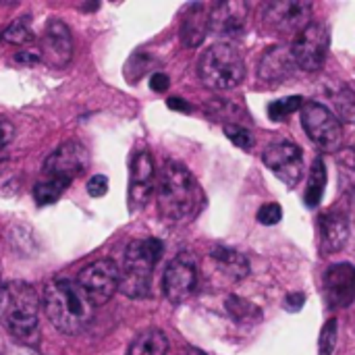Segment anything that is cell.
Returning <instances> with one entry per match:
<instances>
[{
	"instance_id": "1",
	"label": "cell",
	"mask_w": 355,
	"mask_h": 355,
	"mask_svg": "<svg viewBox=\"0 0 355 355\" xmlns=\"http://www.w3.org/2000/svg\"><path fill=\"white\" fill-rule=\"evenodd\" d=\"M156 204L164 220L189 223L204 208V191L193 173L177 160H166L156 177Z\"/></svg>"
},
{
	"instance_id": "2",
	"label": "cell",
	"mask_w": 355,
	"mask_h": 355,
	"mask_svg": "<svg viewBox=\"0 0 355 355\" xmlns=\"http://www.w3.org/2000/svg\"><path fill=\"white\" fill-rule=\"evenodd\" d=\"M44 310L48 320L62 335H79L94 316V306L77 281L54 279L44 289Z\"/></svg>"
},
{
	"instance_id": "3",
	"label": "cell",
	"mask_w": 355,
	"mask_h": 355,
	"mask_svg": "<svg viewBox=\"0 0 355 355\" xmlns=\"http://www.w3.org/2000/svg\"><path fill=\"white\" fill-rule=\"evenodd\" d=\"M0 324L19 341L35 343L40 327V297L23 281L2 283L0 289Z\"/></svg>"
},
{
	"instance_id": "4",
	"label": "cell",
	"mask_w": 355,
	"mask_h": 355,
	"mask_svg": "<svg viewBox=\"0 0 355 355\" xmlns=\"http://www.w3.org/2000/svg\"><path fill=\"white\" fill-rule=\"evenodd\" d=\"M164 254L160 239H137L129 243L119 277V291L131 300H144L152 289V272Z\"/></svg>"
},
{
	"instance_id": "5",
	"label": "cell",
	"mask_w": 355,
	"mask_h": 355,
	"mask_svg": "<svg viewBox=\"0 0 355 355\" xmlns=\"http://www.w3.org/2000/svg\"><path fill=\"white\" fill-rule=\"evenodd\" d=\"M198 75L210 89H233L245 77V62L233 44L216 42L200 56Z\"/></svg>"
},
{
	"instance_id": "6",
	"label": "cell",
	"mask_w": 355,
	"mask_h": 355,
	"mask_svg": "<svg viewBox=\"0 0 355 355\" xmlns=\"http://www.w3.org/2000/svg\"><path fill=\"white\" fill-rule=\"evenodd\" d=\"M302 127L308 137L324 152H337L343 141V127L335 112L320 102H304L302 110Z\"/></svg>"
},
{
	"instance_id": "7",
	"label": "cell",
	"mask_w": 355,
	"mask_h": 355,
	"mask_svg": "<svg viewBox=\"0 0 355 355\" xmlns=\"http://www.w3.org/2000/svg\"><path fill=\"white\" fill-rule=\"evenodd\" d=\"M312 2L306 0H279L268 2L262 10V23L270 33L297 35L312 21Z\"/></svg>"
},
{
	"instance_id": "8",
	"label": "cell",
	"mask_w": 355,
	"mask_h": 355,
	"mask_svg": "<svg viewBox=\"0 0 355 355\" xmlns=\"http://www.w3.org/2000/svg\"><path fill=\"white\" fill-rule=\"evenodd\" d=\"M119 277H121V268L116 266V262L102 258V260L87 264L79 272L77 285L83 289L92 306L98 308V306H104L119 291Z\"/></svg>"
},
{
	"instance_id": "9",
	"label": "cell",
	"mask_w": 355,
	"mask_h": 355,
	"mask_svg": "<svg viewBox=\"0 0 355 355\" xmlns=\"http://www.w3.org/2000/svg\"><path fill=\"white\" fill-rule=\"evenodd\" d=\"M329 44H331L329 29L322 23H310L293 37L289 50L300 69L318 71L327 60Z\"/></svg>"
},
{
	"instance_id": "10",
	"label": "cell",
	"mask_w": 355,
	"mask_h": 355,
	"mask_svg": "<svg viewBox=\"0 0 355 355\" xmlns=\"http://www.w3.org/2000/svg\"><path fill=\"white\" fill-rule=\"evenodd\" d=\"M262 160L287 187H295L304 177V150L293 141L281 139L266 146Z\"/></svg>"
},
{
	"instance_id": "11",
	"label": "cell",
	"mask_w": 355,
	"mask_h": 355,
	"mask_svg": "<svg viewBox=\"0 0 355 355\" xmlns=\"http://www.w3.org/2000/svg\"><path fill=\"white\" fill-rule=\"evenodd\" d=\"M89 166V152L79 141H67L58 146L44 162L46 179H58L71 185L73 179L83 175Z\"/></svg>"
},
{
	"instance_id": "12",
	"label": "cell",
	"mask_w": 355,
	"mask_h": 355,
	"mask_svg": "<svg viewBox=\"0 0 355 355\" xmlns=\"http://www.w3.org/2000/svg\"><path fill=\"white\" fill-rule=\"evenodd\" d=\"M198 287V266L191 254H179L164 270L162 289L171 304L187 302Z\"/></svg>"
},
{
	"instance_id": "13",
	"label": "cell",
	"mask_w": 355,
	"mask_h": 355,
	"mask_svg": "<svg viewBox=\"0 0 355 355\" xmlns=\"http://www.w3.org/2000/svg\"><path fill=\"white\" fill-rule=\"evenodd\" d=\"M73 35L71 29L64 21L60 19H50L44 25V33L40 37V58L56 69H62L71 62L73 58Z\"/></svg>"
},
{
	"instance_id": "14",
	"label": "cell",
	"mask_w": 355,
	"mask_h": 355,
	"mask_svg": "<svg viewBox=\"0 0 355 355\" xmlns=\"http://www.w3.org/2000/svg\"><path fill=\"white\" fill-rule=\"evenodd\" d=\"M245 19H248V4L239 0L220 2L210 10V23L208 33L214 37H220L229 44V40H237L245 31Z\"/></svg>"
},
{
	"instance_id": "15",
	"label": "cell",
	"mask_w": 355,
	"mask_h": 355,
	"mask_svg": "<svg viewBox=\"0 0 355 355\" xmlns=\"http://www.w3.org/2000/svg\"><path fill=\"white\" fill-rule=\"evenodd\" d=\"M156 189V171L154 160L148 150H139L131 160L129 177V210H139L148 204Z\"/></svg>"
},
{
	"instance_id": "16",
	"label": "cell",
	"mask_w": 355,
	"mask_h": 355,
	"mask_svg": "<svg viewBox=\"0 0 355 355\" xmlns=\"http://www.w3.org/2000/svg\"><path fill=\"white\" fill-rule=\"evenodd\" d=\"M324 297L329 308L339 310L355 300V266L349 262L333 264L324 272Z\"/></svg>"
},
{
	"instance_id": "17",
	"label": "cell",
	"mask_w": 355,
	"mask_h": 355,
	"mask_svg": "<svg viewBox=\"0 0 355 355\" xmlns=\"http://www.w3.org/2000/svg\"><path fill=\"white\" fill-rule=\"evenodd\" d=\"M295 60L291 56V50L289 48H283V46H270L262 58H260V64H258V77L264 81V83H272V85H279L283 81H287L293 71H295Z\"/></svg>"
},
{
	"instance_id": "18",
	"label": "cell",
	"mask_w": 355,
	"mask_h": 355,
	"mask_svg": "<svg viewBox=\"0 0 355 355\" xmlns=\"http://www.w3.org/2000/svg\"><path fill=\"white\" fill-rule=\"evenodd\" d=\"M318 233H320V248L324 254L341 252L349 239V220L343 212L329 210L318 218Z\"/></svg>"
},
{
	"instance_id": "19",
	"label": "cell",
	"mask_w": 355,
	"mask_h": 355,
	"mask_svg": "<svg viewBox=\"0 0 355 355\" xmlns=\"http://www.w3.org/2000/svg\"><path fill=\"white\" fill-rule=\"evenodd\" d=\"M210 10L206 4H189L181 21V42L189 48H198L208 35Z\"/></svg>"
},
{
	"instance_id": "20",
	"label": "cell",
	"mask_w": 355,
	"mask_h": 355,
	"mask_svg": "<svg viewBox=\"0 0 355 355\" xmlns=\"http://www.w3.org/2000/svg\"><path fill=\"white\" fill-rule=\"evenodd\" d=\"M210 260H212L214 268L220 275H225L229 281H243L250 275L248 258L233 248H223V245L214 248L210 252Z\"/></svg>"
},
{
	"instance_id": "21",
	"label": "cell",
	"mask_w": 355,
	"mask_h": 355,
	"mask_svg": "<svg viewBox=\"0 0 355 355\" xmlns=\"http://www.w3.org/2000/svg\"><path fill=\"white\" fill-rule=\"evenodd\" d=\"M168 354V339L158 329H148L139 333L131 345L127 355H166Z\"/></svg>"
},
{
	"instance_id": "22",
	"label": "cell",
	"mask_w": 355,
	"mask_h": 355,
	"mask_svg": "<svg viewBox=\"0 0 355 355\" xmlns=\"http://www.w3.org/2000/svg\"><path fill=\"white\" fill-rule=\"evenodd\" d=\"M324 189H327V166H324V160L318 156L310 166L308 187H306V206L316 208L324 196Z\"/></svg>"
},
{
	"instance_id": "23",
	"label": "cell",
	"mask_w": 355,
	"mask_h": 355,
	"mask_svg": "<svg viewBox=\"0 0 355 355\" xmlns=\"http://www.w3.org/2000/svg\"><path fill=\"white\" fill-rule=\"evenodd\" d=\"M331 102L335 106V116L341 121L355 123V92L347 85H337L331 92Z\"/></svg>"
},
{
	"instance_id": "24",
	"label": "cell",
	"mask_w": 355,
	"mask_h": 355,
	"mask_svg": "<svg viewBox=\"0 0 355 355\" xmlns=\"http://www.w3.org/2000/svg\"><path fill=\"white\" fill-rule=\"evenodd\" d=\"M225 308H227L229 316L237 322H258L262 318V310L256 304H252L243 297H237V295L227 297Z\"/></svg>"
},
{
	"instance_id": "25",
	"label": "cell",
	"mask_w": 355,
	"mask_h": 355,
	"mask_svg": "<svg viewBox=\"0 0 355 355\" xmlns=\"http://www.w3.org/2000/svg\"><path fill=\"white\" fill-rule=\"evenodd\" d=\"M69 187V183L58 181V179H44L40 183L33 185V200L37 206H50L56 204L60 200V196L64 193V189Z\"/></svg>"
},
{
	"instance_id": "26",
	"label": "cell",
	"mask_w": 355,
	"mask_h": 355,
	"mask_svg": "<svg viewBox=\"0 0 355 355\" xmlns=\"http://www.w3.org/2000/svg\"><path fill=\"white\" fill-rule=\"evenodd\" d=\"M337 168L345 193L355 198V148H343L337 154Z\"/></svg>"
},
{
	"instance_id": "27",
	"label": "cell",
	"mask_w": 355,
	"mask_h": 355,
	"mask_svg": "<svg viewBox=\"0 0 355 355\" xmlns=\"http://www.w3.org/2000/svg\"><path fill=\"white\" fill-rule=\"evenodd\" d=\"M2 37H4L8 44H15V46L29 44V42L33 40V31H31V27H29V17L23 15V17H19L17 21H12V23L4 29Z\"/></svg>"
},
{
	"instance_id": "28",
	"label": "cell",
	"mask_w": 355,
	"mask_h": 355,
	"mask_svg": "<svg viewBox=\"0 0 355 355\" xmlns=\"http://www.w3.org/2000/svg\"><path fill=\"white\" fill-rule=\"evenodd\" d=\"M304 106V98L302 96H289V98H281L268 104V116L272 121H285L287 116H291V112L302 110Z\"/></svg>"
},
{
	"instance_id": "29",
	"label": "cell",
	"mask_w": 355,
	"mask_h": 355,
	"mask_svg": "<svg viewBox=\"0 0 355 355\" xmlns=\"http://www.w3.org/2000/svg\"><path fill=\"white\" fill-rule=\"evenodd\" d=\"M337 341H339V322L337 318H331L320 333L318 339V355H333L337 349Z\"/></svg>"
},
{
	"instance_id": "30",
	"label": "cell",
	"mask_w": 355,
	"mask_h": 355,
	"mask_svg": "<svg viewBox=\"0 0 355 355\" xmlns=\"http://www.w3.org/2000/svg\"><path fill=\"white\" fill-rule=\"evenodd\" d=\"M225 135L241 150H252L256 146V137L250 129H245L243 125L237 123H227L225 125Z\"/></svg>"
},
{
	"instance_id": "31",
	"label": "cell",
	"mask_w": 355,
	"mask_h": 355,
	"mask_svg": "<svg viewBox=\"0 0 355 355\" xmlns=\"http://www.w3.org/2000/svg\"><path fill=\"white\" fill-rule=\"evenodd\" d=\"M256 218H258L260 225L272 227V225L281 223V218H283V208H281V204H275V202L264 204V206L258 210V216H256Z\"/></svg>"
},
{
	"instance_id": "32",
	"label": "cell",
	"mask_w": 355,
	"mask_h": 355,
	"mask_svg": "<svg viewBox=\"0 0 355 355\" xmlns=\"http://www.w3.org/2000/svg\"><path fill=\"white\" fill-rule=\"evenodd\" d=\"M87 193L92 196V198H102V196H106V191H108V177L106 175H94L89 181H87Z\"/></svg>"
},
{
	"instance_id": "33",
	"label": "cell",
	"mask_w": 355,
	"mask_h": 355,
	"mask_svg": "<svg viewBox=\"0 0 355 355\" xmlns=\"http://www.w3.org/2000/svg\"><path fill=\"white\" fill-rule=\"evenodd\" d=\"M42 58H40V52L37 50H19L17 54H15V62L17 64H25V67H31V64H35V62H40Z\"/></svg>"
},
{
	"instance_id": "34",
	"label": "cell",
	"mask_w": 355,
	"mask_h": 355,
	"mask_svg": "<svg viewBox=\"0 0 355 355\" xmlns=\"http://www.w3.org/2000/svg\"><path fill=\"white\" fill-rule=\"evenodd\" d=\"M168 85H171V79H168L166 73H160V71H158V73H154V75L150 77V87H152L154 92H158V94L166 92Z\"/></svg>"
},
{
	"instance_id": "35",
	"label": "cell",
	"mask_w": 355,
	"mask_h": 355,
	"mask_svg": "<svg viewBox=\"0 0 355 355\" xmlns=\"http://www.w3.org/2000/svg\"><path fill=\"white\" fill-rule=\"evenodd\" d=\"M12 135H15V127L8 121L0 119V152L8 146V141L12 139Z\"/></svg>"
},
{
	"instance_id": "36",
	"label": "cell",
	"mask_w": 355,
	"mask_h": 355,
	"mask_svg": "<svg viewBox=\"0 0 355 355\" xmlns=\"http://www.w3.org/2000/svg\"><path fill=\"white\" fill-rule=\"evenodd\" d=\"M166 104H168V108H171V110H177V112H191V110H193V106H191L187 100L177 98V96L168 98V100H166Z\"/></svg>"
},
{
	"instance_id": "37",
	"label": "cell",
	"mask_w": 355,
	"mask_h": 355,
	"mask_svg": "<svg viewBox=\"0 0 355 355\" xmlns=\"http://www.w3.org/2000/svg\"><path fill=\"white\" fill-rule=\"evenodd\" d=\"M304 304H306V295H304V293H293V295L287 297L285 308H287L289 312H300V310L304 308Z\"/></svg>"
},
{
	"instance_id": "38",
	"label": "cell",
	"mask_w": 355,
	"mask_h": 355,
	"mask_svg": "<svg viewBox=\"0 0 355 355\" xmlns=\"http://www.w3.org/2000/svg\"><path fill=\"white\" fill-rule=\"evenodd\" d=\"M187 355H206V354H204V352H200V349H193V347H191V349L187 352Z\"/></svg>"
},
{
	"instance_id": "39",
	"label": "cell",
	"mask_w": 355,
	"mask_h": 355,
	"mask_svg": "<svg viewBox=\"0 0 355 355\" xmlns=\"http://www.w3.org/2000/svg\"><path fill=\"white\" fill-rule=\"evenodd\" d=\"M0 289H2V281H0Z\"/></svg>"
}]
</instances>
